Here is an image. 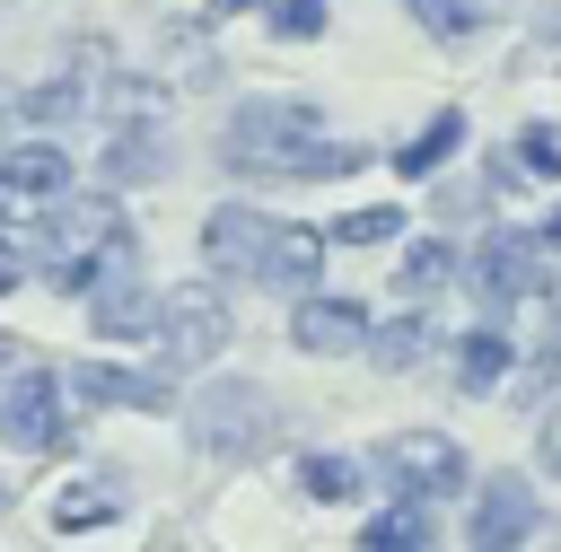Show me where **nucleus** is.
Here are the masks:
<instances>
[{
	"instance_id": "nucleus-31",
	"label": "nucleus",
	"mask_w": 561,
	"mask_h": 552,
	"mask_svg": "<svg viewBox=\"0 0 561 552\" xmlns=\"http://www.w3.org/2000/svg\"><path fill=\"white\" fill-rule=\"evenodd\" d=\"M237 9H245V0H210V18H237Z\"/></svg>"
},
{
	"instance_id": "nucleus-16",
	"label": "nucleus",
	"mask_w": 561,
	"mask_h": 552,
	"mask_svg": "<svg viewBox=\"0 0 561 552\" xmlns=\"http://www.w3.org/2000/svg\"><path fill=\"white\" fill-rule=\"evenodd\" d=\"M500 377H508V333H500V324H473V333L456 342V386H465V394H491Z\"/></svg>"
},
{
	"instance_id": "nucleus-6",
	"label": "nucleus",
	"mask_w": 561,
	"mask_h": 552,
	"mask_svg": "<svg viewBox=\"0 0 561 552\" xmlns=\"http://www.w3.org/2000/svg\"><path fill=\"white\" fill-rule=\"evenodd\" d=\"M70 193V158L53 149V140H0V228H26V219H44L53 202Z\"/></svg>"
},
{
	"instance_id": "nucleus-20",
	"label": "nucleus",
	"mask_w": 561,
	"mask_h": 552,
	"mask_svg": "<svg viewBox=\"0 0 561 552\" xmlns=\"http://www.w3.org/2000/svg\"><path fill=\"white\" fill-rule=\"evenodd\" d=\"M79 105H96V96H88V79H79V70H61V79H44V88H26V96H18V114H26V123H35V131H53V123H70V114H79Z\"/></svg>"
},
{
	"instance_id": "nucleus-9",
	"label": "nucleus",
	"mask_w": 561,
	"mask_h": 552,
	"mask_svg": "<svg viewBox=\"0 0 561 552\" xmlns=\"http://www.w3.org/2000/svg\"><path fill=\"white\" fill-rule=\"evenodd\" d=\"M61 386H70L79 412H88V403H96V412H175V386H167V377H149V368H114V359H79Z\"/></svg>"
},
{
	"instance_id": "nucleus-17",
	"label": "nucleus",
	"mask_w": 561,
	"mask_h": 552,
	"mask_svg": "<svg viewBox=\"0 0 561 552\" xmlns=\"http://www.w3.org/2000/svg\"><path fill=\"white\" fill-rule=\"evenodd\" d=\"M456 140H465V114L447 105V114H430V123L394 149V175H430V166H447V158H456Z\"/></svg>"
},
{
	"instance_id": "nucleus-10",
	"label": "nucleus",
	"mask_w": 561,
	"mask_h": 552,
	"mask_svg": "<svg viewBox=\"0 0 561 552\" xmlns=\"http://www.w3.org/2000/svg\"><path fill=\"white\" fill-rule=\"evenodd\" d=\"M456 272L473 280V298H491V307H526V298H535V237L500 228V237H482Z\"/></svg>"
},
{
	"instance_id": "nucleus-22",
	"label": "nucleus",
	"mask_w": 561,
	"mask_h": 552,
	"mask_svg": "<svg viewBox=\"0 0 561 552\" xmlns=\"http://www.w3.org/2000/svg\"><path fill=\"white\" fill-rule=\"evenodd\" d=\"M403 9H412V26H430V35H447V44H456V35H482V26L500 18V0H403Z\"/></svg>"
},
{
	"instance_id": "nucleus-27",
	"label": "nucleus",
	"mask_w": 561,
	"mask_h": 552,
	"mask_svg": "<svg viewBox=\"0 0 561 552\" xmlns=\"http://www.w3.org/2000/svg\"><path fill=\"white\" fill-rule=\"evenodd\" d=\"M272 35H289V44L324 35V0H272Z\"/></svg>"
},
{
	"instance_id": "nucleus-33",
	"label": "nucleus",
	"mask_w": 561,
	"mask_h": 552,
	"mask_svg": "<svg viewBox=\"0 0 561 552\" xmlns=\"http://www.w3.org/2000/svg\"><path fill=\"white\" fill-rule=\"evenodd\" d=\"M0 508H9V482H0Z\"/></svg>"
},
{
	"instance_id": "nucleus-26",
	"label": "nucleus",
	"mask_w": 561,
	"mask_h": 552,
	"mask_svg": "<svg viewBox=\"0 0 561 552\" xmlns=\"http://www.w3.org/2000/svg\"><path fill=\"white\" fill-rule=\"evenodd\" d=\"M508 175H561V131L552 123H526L508 140Z\"/></svg>"
},
{
	"instance_id": "nucleus-18",
	"label": "nucleus",
	"mask_w": 561,
	"mask_h": 552,
	"mask_svg": "<svg viewBox=\"0 0 561 552\" xmlns=\"http://www.w3.org/2000/svg\"><path fill=\"white\" fill-rule=\"evenodd\" d=\"M456 263H465L456 245H438V237H412V245H403V272H394V280H403V298L421 307V298H438V289L456 280Z\"/></svg>"
},
{
	"instance_id": "nucleus-7",
	"label": "nucleus",
	"mask_w": 561,
	"mask_h": 552,
	"mask_svg": "<svg viewBox=\"0 0 561 552\" xmlns=\"http://www.w3.org/2000/svg\"><path fill=\"white\" fill-rule=\"evenodd\" d=\"M272 237H280L272 210H254V202H219V210L202 219V263H210L219 280H263Z\"/></svg>"
},
{
	"instance_id": "nucleus-21",
	"label": "nucleus",
	"mask_w": 561,
	"mask_h": 552,
	"mask_svg": "<svg viewBox=\"0 0 561 552\" xmlns=\"http://www.w3.org/2000/svg\"><path fill=\"white\" fill-rule=\"evenodd\" d=\"M359 543H368V552H421V543H430L421 499H403V491H394V508H386V517H368V526H359Z\"/></svg>"
},
{
	"instance_id": "nucleus-4",
	"label": "nucleus",
	"mask_w": 561,
	"mask_h": 552,
	"mask_svg": "<svg viewBox=\"0 0 561 552\" xmlns=\"http://www.w3.org/2000/svg\"><path fill=\"white\" fill-rule=\"evenodd\" d=\"M0 438L26 447V456H53L70 447V386L26 368V377H0Z\"/></svg>"
},
{
	"instance_id": "nucleus-13",
	"label": "nucleus",
	"mask_w": 561,
	"mask_h": 552,
	"mask_svg": "<svg viewBox=\"0 0 561 552\" xmlns=\"http://www.w3.org/2000/svg\"><path fill=\"white\" fill-rule=\"evenodd\" d=\"M88 324L105 342H149L158 333V298L140 280H105V289H88Z\"/></svg>"
},
{
	"instance_id": "nucleus-8",
	"label": "nucleus",
	"mask_w": 561,
	"mask_h": 552,
	"mask_svg": "<svg viewBox=\"0 0 561 552\" xmlns=\"http://www.w3.org/2000/svg\"><path fill=\"white\" fill-rule=\"evenodd\" d=\"M228 333H237V324H228L219 289H202V280H193V289H167V298H158V342H167V359H175V368L219 359V350H228Z\"/></svg>"
},
{
	"instance_id": "nucleus-24",
	"label": "nucleus",
	"mask_w": 561,
	"mask_h": 552,
	"mask_svg": "<svg viewBox=\"0 0 561 552\" xmlns=\"http://www.w3.org/2000/svg\"><path fill=\"white\" fill-rule=\"evenodd\" d=\"M368 350H377V368H412V359L430 350V324H421V307H403V315H394L386 333L368 324Z\"/></svg>"
},
{
	"instance_id": "nucleus-28",
	"label": "nucleus",
	"mask_w": 561,
	"mask_h": 552,
	"mask_svg": "<svg viewBox=\"0 0 561 552\" xmlns=\"http://www.w3.org/2000/svg\"><path fill=\"white\" fill-rule=\"evenodd\" d=\"M26 272H35V254H26V245H18L9 228H0V298H9V289H18Z\"/></svg>"
},
{
	"instance_id": "nucleus-11",
	"label": "nucleus",
	"mask_w": 561,
	"mask_h": 552,
	"mask_svg": "<svg viewBox=\"0 0 561 552\" xmlns=\"http://www.w3.org/2000/svg\"><path fill=\"white\" fill-rule=\"evenodd\" d=\"M289 342H298L307 359H342V350L368 342V307H359V298H333V289H298V307H289Z\"/></svg>"
},
{
	"instance_id": "nucleus-25",
	"label": "nucleus",
	"mask_w": 561,
	"mask_h": 552,
	"mask_svg": "<svg viewBox=\"0 0 561 552\" xmlns=\"http://www.w3.org/2000/svg\"><path fill=\"white\" fill-rule=\"evenodd\" d=\"M298 482H307V499H351V491H359V464L316 447V456H298Z\"/></svg>"
},
{
	"instance_id": "nucleus-1",
	"label": "nucleus",
	"mask_w": 561,
	"mask_h": 552,
	"mask_svg": "<svg viewBox=\"0 0 561 552\" xmlns=\"http://www.w3.org/2000/svg\"><path fill=\"white\" fill-rule=\"evenodd\" d=\"M351 166H368V149L359 140H333L307 96H254V105L228 114V175L324 184V175H351Z\"/></svg>"
},
{
	"instance_id": "nucleus-32",
	"label": "nucleus",
	"mask_w": 561,
	"mask_h": 552,
	"mask_svg": "<svg viewBox=\"0 0 561 552\" xmlns=\"http://www.w3.org/2000/svg\"><path fill=\"white\" fill-rule=\"evenodd\" d=\"M9 114H18V105H9V96H0V140H9Z\"/></svg>"
},
{
	"instance_id": "nucleus-3",
	"label": "nucleus",
	"mask_w": 561,
	"mask_h": 552,
	"mask_svg": "<svg viewBox=\"0 0 561 552\" xmlns=\"http://www.w3.org/2000/svg\"><path fill=\"white\" fill-rule=\"evenodd\" d=\"M184 429H193L202 456H254V447L272 438V403H263V386L219 377V386H202V394L184 403Z\"/></svg>"
},
{
	"instance_id": "nucleus-14",
	"label": "nucleus",
	"mask_w": 561,
	"mask_h": 552,
	"mask_svg": "<svg viewBox=\"0 0 561 552\" xmlns=\"http://www.w3.org/2000/svg\"><path fill=\"white\" fill-rule=\"evenodd\" d=\"M316 272H324V228H298V219H280V237H272V263H263V289H316Z\"/></svg>"
},
{
	"instance_id": "nucleus-19",
	"label": "nucleus",
	"mask_w": 561,
	"mask_h": 552,
	"mask_svg": "<svg viewBox=\"0 0 561 552\" xmlns=\"http://www.w3.org/2000/svg\"><path fill=\"white\" fill-rule=\"evenodd\" d=\"M123 517V499L105 491V482H70L61 499H53V534H96V526H114Z\"/></svg>"
},
{
	"instance_id": "nucleus-2",
	"label": "nucleus",
	"mask_w": 561,
	"mask_h": 552,
	"mask_svg": "<svg viewBox=\"0 0 561 552\" xmlns=\"http://www.w3.org/2000/svg\"><path fill=\"white\" fill-rule=\"evenodd\" d=\"M35 272L61 289V298H88L105 280H131V219L114 193H61L53 219H44V245H35Z\"/></svg>"
},
{
	"instance_id": "nucleus-30",
	"label": "nucleus",
	"mask_w": 561,
	"mask_h": 552,
	"mask_svg": "<svg viewBox=\"0 0 561 552\" xmlns=\"http://www.w3.org/2000/svg\"><path fill=\"white\" fill-rule=\"evenodd\" d=\"M535 245H552V254H561V210H552V219L535 228Z\"/></svg>"
},
{
	"instance_id": "nucleus-15",
	"label": "nucleus",
	"mask_w": 561,
	"mask_h": 552,
	"mask_svg": "<svg viewBox=\"0 0 561 552\" xmlns=\"http://www.w3.org/2000/svg\"><path fill=\"white\" fill-rule=\"evenodd\" d=\"M149 175H167V131L158 123H123L105 140V184H149Z\"/></svg>"
},
{
	"instance_id": "nucleus-12",
	"label": "nucleus",
	"mask_w": 561,
	"mask_h": 552,
	"mask_svg": "<svg viewBox=\"0 0 561 552\" xmlns=\"http://www.w3.org/2000/svg\"><path fill=\"white\" fill-rule=\"evenodd\" d=\"M473 543H526L535 534V491L517 482V473H500V482H482V499H473V526H465Z\"/></svg>"
},
{
	"instance_id": "nucleus-23",
	"label": "nucleus",
	"mask_w": 561,
	"mask_h": 552,
	"mask_svg": "<svg viewBox=\"0 0 561 552\" xmlns=\"http://www.w3.org/2000/svg\"><path fill=\"white\" fill-rule=\"evenodd\" d=\"M386 237H403V210H394V202H368V210H342V219L324 228V245H386Z\"/></svg>"
},
{
	"instance_id": "nucleus-29",
	"label": "nucleus",
	"mask_w": 561,
	"mask_h": 552,
	"mask_svg": "<svg viewBox=\"0 0 561 552\" xmlns=\"http://www.w3.org/2000/svg\"><path fill=\"white\" fill-rule=\"evenodd\" d=\"M535 447H543V464L561 473V412H543V429H535Z\"/></svg>"
},
{
	"instance_id": "nucleus-5",
	"label": "nucleus",
	"mask_w": 561,
	"mask_h": 552,
	"mask_svg": "<svg viewBox=\"0 0 561 552\" xmlns=\"http://www.w3.org/2000/svg\"><path fill=\"white\" fill-rule=\"evenodd\" d=\"M377 473L403 499H447V491H465V447L438 438V429H403V438L377 447Z\"/></svg>"
}]
</instances>
